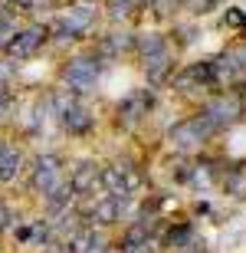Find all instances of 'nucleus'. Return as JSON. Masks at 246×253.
<instances>
[{"label":"nucleus","mask_w":246,"mask_h":253,"mask_svg":"<svg viewBox=\"0 0 246 253\" xmlns=\"http://www.w3.org/2000/svg\"><path fill=\"white\" fill-rule=\"evenodd\" d=\"M217 135V128L204 119V115H194V119H187V122H177L174 128H171V145L177 151H197L204 148V141H210Z\"/></svg>","instance_id":"f257e3e1"},{"label":"nucleus","mask_w":246,"mask_h":253,"mask_svg":"<svg viewBox=\"0 0 246 253\" xmlns=\"http://www.w3.org/2000/svg\"><path fill=\"white\" fill-rule=\"evenodd\" d=\"M200 115L220 131V128L233 125L240 115H243V102H240L237 92H220V95H213V99H207V105L200 109Z\"/></svg>","instance_id":"f03ea898"},{"label":"nucleus","mask_w":246,"mask_h":253,"mask_svg":"<svg viewBox=\"0 0 246 253\" xmlns=\"http://www.w3.org/2000/svg\"><path fill=\"white\" fill-rule=\"evenodd\" d=\"M63 79L72 92H92L99 83V59L95 56H76L63 69Z\"/></svg>","instance_id":"7ed1b4c3"},{"label":"nucleus","mask_w":246,"mask_h":253,"mask_svg":"<svg viewBox=\"0 0 246 253\" xmlns=\"http://www.w3.org/2000/svg\"><path fill=\"white\" fill-rule=\"evenodd\" d=\"M63 181H66V178H63V161H59V155H39V158L33 161L30 184H33L43 197H46L53 188H59Z\"/></svg>","instance_id":"20e7f679"},{"label":"nucleus","mask_w":246,"mask_h":253,"mask_svg":"<svg viewBox=\"0 0 246 253\" xmlns=\"http://www.w3.org/2000/svg\"><path fill=\"white\" fill-rule=\"evenodd\" d=\"M46 33H49L46 27H30V30H23V33H17V37H13V43L7 46V53L13 59H30L39 46H43V43H46Z\"/></svg>","instance_id":"39448f33"},{"label":"nucleus","mask_w":246,"mask_h":253,"mask_svg":"<svg viewBox=\"0 0 246 253\" xmlns=\"http://www.w3.org/2000/svg\"><path fill=\"white\" fill-rule=\"evenodd\" d=\"M174 85L184 89V92H187V89H213V85H217V83H213V66H210V63L187 66V69L174 79Z\"/></svg>","instance_id":"423d86ee"},{"label":"nucleus","mask_w":246,"mask_h":253,"mask_svg":"<svg viewBox=\"0 0 246 253\" xmlns=\"http://www.w3.org/2000/svg\"><path fill=\"white\" fill-rule=\"evenodd\" d=\"M66 247H69V253H108V240L95 227H82Z\"/></svg>","instance_id":"0eeeda50"},{"label":"nucleus","mask_w":246,"mask_h":253,"mask_svg":"<svg viewBox=\"0 0 246 253\" xmlns=\"http://www.w3.org/2000/svg\"><path fill=\"white\" fill-rule=\"evenodd\" d=\"M69 184H72L76 194H89V191H95V184H102V168H99L95 161H82V165L72 168Z\"/></svg>","instance_id":"6e6552de"},{"label":"nucleus","mask_w":246,"mask_h":253,"mask_svg":"<svg viewBox=\"0 0 246 253\" xmlns=\"http://www.w3.org/2000/svg\"><path fill=\"white\" fill-rule=\"evenodd\" d=\"M92 20H95V10L89 7H76V10H69L66 17H63V23H59V37H69V40H76L79 33H85V30L92 27Z\"/></svg>","instance_id":"1a4fd4ad"},{"label":"nucleus","mask_w":246,"mask_h":253,"mask_svg":"<svg viewBox=\"0 0 246 253\" xmlns=\"http://www.w3.org/2000/svg\"><path fill=\"white\" fill-rule=\"evenodd\" d=\"M59 119H63V125H66L72 135H85V131L95 125V115L89 112V109H82L79 102H76V105H69V109L59 115Z\"/></svg>","instance_id":"9d476101"},{"label":"nucleus","mask_w":246,"mask_h":253,"mask_svg":"<svg viewBox=\"0 0 246 253\" xmlns=\"http://www.w3.org/2000/svg\"><path fill=\"white\" fill-rule=\"evenodd\" d=\"M148 102H151V95H132V99H125V102L118 105V122L135 125L144 112H148Z\"/></svg>","instance_id":"9b49d317"},{"label":"nucleus","mask_w":246,"mask_h":253,"mask_svg":"<svg viewBox=\"0 0 246 253\" xmlns=\"http://www.w3.org/2000/svg\"><path fill=\"white\" fill-rule=\"evenodd\" d=\"M23 168V155L13 145H0V181H13Z\"/></svg>","instance_id":"f8f14e48"},{"label":"nucleus","mask_w":246,"mask_h":253,"mask_svg":"<svg viewBox=\"0 0 246 253\" xmlns=\"http://www.w3.org/2000/svg\"><path fill=\"white\" fill-rule=\"evenodd\" d=\"M171 49H161V53H151V56H144V76L151 79V83H161L164 76L171 73Z\"/></svg>","instance_id":"ddd939ff"},{"label":"nucleus","mask_w":246,"mask_h":253,"mask_svg":"<svg viewBox=\"0 0 246 253\" xmlns=\"http://www.w3.org/2000/svg\"><path fill=\"white\" fill-rule=\"evenodd\" d=\"M223 188H227V194H233V197H246V165H237V168L227 171Z\"/></svg>","instance_id":"4468645a"},{"label":"nucleus","mask_w":246,"mask_h":253,"mask_svg":"<svg viewBox=\"0 0 246 253\" xmlns=\"http://www.w3.org/2000/svg\"><path fill=\"white\" fill-rule=\"evenodd\" d=\"M138 49H141V56H151V53L168 49V43H164V37H158V33H148V37L138 40Z\"/></svg>","instance_id":"2eb2a0df"},{"label":"nucleus","mask_w":246,"mask_h":253,"mask_svg":"<svg viewBox=\"0 0 246 253\" xmlns=\"http://www.w3.org/2000/svg\"><path fill=\"white\" fill-rule=\"evenodd\" d=\"M13 37H17V27H13V20L0 17V49H7L10 43H13Z\"/></svg>","instance_id":"dca6fc26"},{"label":"nucleus","mask_w":246,"mask_h":253,"mask_svg":"<svg viewBox=\"0 0 246 253\" xmlns=\"http://www.w3.org/2000/svg\"><path fill=\"white\" fill-rule=\"evenodd\" d=\"M190 227H177V230H171V237H168V244L171 247H180V250H184V247H190Z\"/></svg>","instance_id":"f3484780"},{"label":"nucleus","mask_w":246,"mask_h":253,"mask_svg":"<svg viewBox=\"0 0 246 253\" xmlns=\"http://www.w3.org/2000/svg\"><path fill=\"white\" fill-rule=\"evenodd\" d=\"M17 224V217H13V211H10L3 201H0V230H10V227Z\"/></svg>","instance_id":"a211bd4d"},{"label":"nucleus","mask_w":246,"mask_h":253,"mask_svg":"<svg viewBox=\"0 0 246 253\" xmlns=\"http://www.w3.org/2000/svg\"><path fill=\"white\" fill-rule=\"evenodd\" d=\"M204 3H217V0H204Z\"/></svg>","instance_id":"6ab92c4d"}]
</instances>
